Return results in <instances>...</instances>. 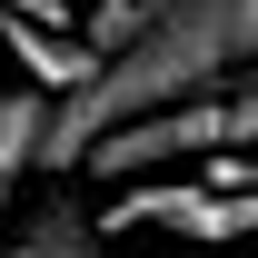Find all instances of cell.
<instances>
[{
  "instance_id": "cell-1",
  "label": "cell",
  "mask_w": 258,
  "mask_h": 258,
  "mask_svg": "<svg viewBox=\"0 0 258 258\" xmlns=\"http://www.w3.org/2000/svg\"><path fill=\"white\" fill-rule=\"evenodd\" d=\"M258 70V0H169L149 30L99 60L90 90L50 99V129H40V169H90V149L109 129L149 119V109H179V99H209L228 80Z\"/></svg>"
},
{
  "instance_id": "cell-2",
  "label": "cell",
  "mask_w": 258,
  "mask_h": 258,
  "mask_svg": "<svg viewBox=\"0 0 258 258\" xmlns=\"http://www.w3.org/2000/svg\"><path fill=\"white\" fill-rule=\"evenodd\" d=\"M109 238H139V228H159V238H189V248H228V238H248L258 248V169L248 159H199V179H149V189H119L99 209Z\"/></svg>"
},
{
  "instance_id": "cell-3",
  "label": "cell",
  "mask_w": 258,
  "mask_h": 258,
  "mask_svg": "<svg viewBox=\"0 0 258 258\" xmlns=\"http://www.w3.org/2000/svg\"><path fill=\"white\" fill-rule=\"evenodd\" d=\"M219 149H228V90H209V99H179V109H149V119L109 129L90 149V169L99 179H159V169H199Z\"/></svg>"
},
{
  "instance_id": "cell-4",
  "label": "cell",
  "mask_w": 258,
  "mask_h": 258,
  "mask_svg": "<svg viewBox=\"0 0 258 258\" xmlns=\"http://www.w3.org/2000/svg\"><path fill=\"white\" fill-rule=\"evenodd\" d=\"M0 50L30 70V90H50V99H70V90L99 80V50H90V40L60 30V20H30V10H0Z\"/></svg>"
},
{
  "instance_id": "cell-5",
  "label": "cell",
  "mask_w": 258,
  "mask_h": 258,
  "mask_svg": "<svg viewBox=\"0 0 258 258\" xmlns=\"http://www.w3.org/2000/svg\"><path fill=\"white\" fill-rule=\"evenodd\" d=\"M40 129H50V90H0V209L20 199V179L40 169Z\"/></svg>"
},
{
  "instance_id": "cell-6",
  "label": "cell",
  "mask_w": 258,
  "mask_h": 258,
  "mask_svg": "<svg viewBox=\"0 0 258 258\" xmlns=\"http://www.w3.org/2000/svg\"><path fill=\"white\" fill-rule=\"evenodd\" d=\"M0 258H119V248H109V238H99L80 209H40V219L20 228V238H10Z\"/></svg>"
},
{
  "instance_id": "cell-7",
  "label": "cell",
  "mask_w": 258,
  "mask_h": 258,
  "mask_svg": "<svg viewBox=\"0 0 258 258\" xmlns=\"http://www.w3.org/2000/svg\"><path fill=\"white\" fill-rule=\"evenodd\" d=\"M0 10H40V0H0Z\"/></svg>"
},
{
  "instance_id": "cell-8",
  "label": "cell",
  "mask_w": 258,
  "mask_h": 258,
  "mask_svg": "<svg viewBox=\"0 0 258 258\" xmlns=\"http://www.w3.org/2000/svg\"><path fill=\"white\" fill-rule=\"evenodd\" d=\"M248 258H258V248H248Z\"/></svg>"
}]
</instances>
